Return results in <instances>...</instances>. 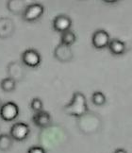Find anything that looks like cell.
<instances>
[{"label":"cell","instance_id":"cell-7","mask_svg":"<svg viewBox=\"0 0 132 153\" xmlns=\"http://www.w3.org/2000/svg\"><path fill=\"white\" fill-rule=\"evenodd\" d=\"M52 25L55 31L63 33L70 30V27L72 26V19L66 14H59L54 18Z\"/></svg>","mask_w":132,"mask_h":153},{"label":"cell","instance_id":"cell-5","mask_svg":"<svg viewBox=\"0 0 132 153\" xmlns=\"http://www.w3.org/2000/svg\"><path fill=\"white\" fill-rule=\"evenodd\" d=\"M19 115V107L13 101H8L0 107V117L6 122L13 121Z\"/></svg>","mask_w":132,"mask_h":153},{"label":"cell","instance_id":"cell-2","mask_svg":"<svg viewBox=\"0 0 132 153\" xmlns=\"http://www.w3.org/2000/svg\"><path fill=\"white\" fill-rule=\"evenodd\" d=\"M44 13V8L42 4L33 3L30 5H27L26 10H24L22 14V18L26 22H36L38 21Z\"/></svg>","mask_w":132,"mask_h":153},{"label":"cell","instance_id":"cell-1","mask_svg":"<svg viewBox=\"0 0 132 153\" xmlns=\"http://www.w3.org/2000/svg\"><path fill=\"white\" fill-rule=\"evenodd\" d=\"M63 111L66 114L77 118L86 115L89 111V107L85 96L81 92H75L72 100L63 107Z\"/></svg>","mask_w":132,"mask_h":153},{"label":"cell","instance_id":"cell-19","mask_svg":"<svg viewBox=\"0 0 132 153\" xmlns=\"http://www.w3.org/2000/svg\"><path fill=\"white\" fill-rule=\"evenodd\" d=\"M27 153H46V151L44 148H42V146H33L28 149Z\"/></svg>","mask_w":132,"mask_h":153},{"label":"cell","instance_id":"cell-9","mask_svg":"<svg viewBox=\"0 0 132 153\" xmlns=\"http://www.w3.org/2000/svg\"><path fill=\"white\" fill-rule=\"evenodd\" d=\"M15 31V24L9 17H0V39L11 37Z\"/></svg>","mask_w":132,"mask_h":153},{"label":"cell","instance_id":"cell-4","mask_svg":"<svg viewBox=\"0 0 132 153\" xmlns=\"http://www.w3.org/2000/svg\"><path fill=\"white\" fill-rule=\"evenodd\" d=\"M29 133H30V128H29L28 125L23 122H17L11 126L10 135L13 140L18 141V142H23L25 141Z\"/></svg>","mask_w":132,"mask_h":153},{"label":"cell","instance_id":"cell-8","mask_svg":"<svg viewBox=\"0 0 132 153\" xmlns=\"http://www.w3.org/2000/svg\"><path fill=\"white\" fill-rule=\"evenodd\" d=\"M7 73L10 78L15 81H21L26 76L25 68L19 62H11L8 64Z\"/></svg>","mask_w":132,"mask_h":153},{"label":"cell","instance_id":"cell-11","mask_svg":"<svg viewBox=\"0 0 132 153\" xmlns=\"http://www.w3.org/2000/svg\"><path fill=\"white\" fill-rule=\"evenodd\" d=\"M33 124L41 128H48L52 123V117L49 113H47L45 111H41L38 113H35L32 115L31 118Z\"/></svg>","mask_w":132,"mask_h":153},{"label":"cell","instance_id":"cell-16","mask_svg":"<svg viewBox=\"0 0 132 153\" xmlns=\"http://www.w3.org/2000/svg\"><path fill=\"white\" fill-rule=\"evenodd\" d=\"M0 87H1V89L6 93L13 92L16 87V81L11 78H10V76H8V78H5L4 79L1 80V82H0Z\"/></svg>","mask_w":132,"mask_h":153},{"label":"cell","instance_id":"cell-21","mask_svg":"<svg viewBox=\"0 0 132 153\" xmlns=\"http://www.w3.org/2000/svg\"><path fill=\"white\" fill-rule=\"evenodd\" d=\"M0 107H1V105H0Z\"/></svg>","mask_w":132,"mask_h":153},{"label":"cell","instance_id":"cell-15","mask_svg":"<svg viewBox=\"0 0 132 153\" xmlns=\"http://www.w3.org/2000/svg\"><path fill=\"white\" fill-rule=\"evenodd\" d=\"M76 36L75 32H73L72 30H68L62 33L61 44L65 45L67 46H71L72 45H74L76 43Z\"/></svg>","mask_w":132,"mask_h":153},{"label":"cell","instance_id":"cell-20","mask_svg":"<svg viewBox=\"0 0 132 153\" xmlns=\"http://www.w3.org/2000/svg\"><path fill=\"white\" fill-rule=\"evenodd\" d=\"M113 153H128V152H127V150L124 149H117Z\"/></svg>","mask_w":132,"mask_h":153},{"label":"cell","instance_id":"cell-3","mask_svg":"<svg viewBox=\"0 0 132 153\" xmlns=\"http://www.w3.org/2000/svg\"><path fill=\"white\" fill-rule=\"evenodd\" d=\"M21 60L24 65L30 68H36L41 64L42 57L40 53L36 49L28 48L22 53Z\"/></svg>","mask_w":132,"mask_h":153},{"label":"cell","instance_id":"cell-12","mask_svg":"<svg viewBox=\"0 0 132 153\" xmlns=\"http://www.w3.org/2000/svg\"><path fill=\"white\" fill-rule=\"evenodd\" d=\"M110 52L114 56H121L125 51V44L119 39H111L110 45L108 46Z\"/></svg>","mask_w":132,"mask_h":153},{"label":"cell","instance_id":"cell-13","mask_svg":"<svg viewBox=\"0 0 132 153\" xmlns=\"http://www.w3.org/2000/svg\"><path fill=\"white\" fill-rule=\"evenodd\" d=\"M7 8L13 14H23L27 6L25 1L22 0H10L7 2Z\"/></svg>","mask_w":132,"mask_h":153},{"label":"cell","instance_id":"cell-10","mask_svg":"<svg viewBox=\"0 0 132 153\" xmlns=\"http://www.w3.org/2000/svg\"><path fill=\"white\" fill-rule=\"evenodd\" d=\"M54 57L61 62H69L73 60L74 54L73 51L71 50L70 46L59 44L56 46L55 50H54Z\"/></svg>","mask_w":132,"mask_h":153},{"label":"cell","instance_id":"cell-6","mask_svg":"<svg viewBox=\"0 0 132 153\" xmlns=\"http://www.w3.org/2000/svg\"><path fill=\"white\" fill-rule=\"evenodd\" d=\"M110 42V34L104 29H98L92 36V45L95 49H104L108 48Z\"/></svg>","mask_w":132,"mask_h":153},{"label":"cell","instance_id":"cell-14","mask_svg":"<svg viewBox=\"0 0 132 153\" xmlns=\"http://www.w3.org/2000/svg\"><path fill=\"white\" fill-rule=\"evenodd\" d=\"M13 145V139L10 134L1 133L0 134V151H8Z\"/></svg>","mask_w":132,"mask_h":153},{"label":"cell","instance_id":"cell-17","mask_svg":"<svg viewBox=\"0 0 132 153\" xmlns=\"http://www.w3.org/2000/svg\"><path fill=\"white\" fill-rule=\"evenodd\" d=\"M107 101L106 96L102 92H94L92 96V102L96 106H103Z\"/></svg>","mask_w":132,"mask_h":153},{"label":"cell","instance_id":"cell-18","mask_svg":"<svg viewBox=\"0 0 132 153\" xmlns=\"http://www.w3.org/2000/svg\"><path fill=\"white\" fill-rule=\"evenodd\" d=\"M30 108L35 111V113H38V111H44L43 110L44 104H43V101H42V99H40L39 97L33 98L32 100H31V102H30Z\"/></svg>","mask_w":132,"mask_h":153}]
</instances>
